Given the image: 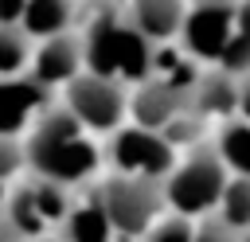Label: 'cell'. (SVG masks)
Listing matches in <instances>:
<instances>
[{
	"instance_id": "cell-1",
	"label": "cell",
	"mask_w": 250,
	"mask_h": 242,
	"mask_svg": "<svg viewBox=\"0 0 250 242\" xmlns=\"http://www.w3.org/2000/svg\"><path fill=\"white\" fill-rule=\"evenodd\" d=\"M98 133L86 129L62 101H55L27 133H23V144H27V172L35 176H47V180H59L66 187H78L86 180H94V172L102 168L105 152L102 144L94 141Z\"/></svg>"
},
{
	"instance_id": "cell-2",
	"label": "cell",
	"mask_w": 250,
	"mask_h": 242,
	"mask_svg": "<svg viewBox=\"0 0 250 242\" xmlns=\"http://www.w3.org/2000/svg\"><path fill=\"white\" fill-rule=\"evenodd\" d=\"M82 43H86V70H98V74H109V78H121L129 86L145 82L152 70H156V47L133 20H129V8L125 4H113L105 0L86 31H82Z\"/></svg>"
},
{
	"instance_id": "cell-3",
	"label": "cell",
	"mask_w": 250,
	"mask_h": 242,
	"mask_svg": "<svg viewBox=\"0 0 250 242\" xmlns=\"http://www.w3.org/2000/svg\"><path fill=\"white\" fill-rule=\"evenodd\" d=\"M230 168L219 152L215 141H199L188 148V156L176 160V168L164 180L168 191V211H180L188 219H203L211 211H219V199L230 183Z\"/></svg>"
},
{
	"instance_id": "cell-4",
	"label": "cell",
	"mask_w": 250,
	"mask_h": 242,
	"mask_svg": "<svg viewBox=\"0 0 250 242\" xmlns=\"http://www.w3.org/2000/svg\"><path fill=\"white\" fill-rule=\"evenodd\" d=\"M102 203L113 219L117 238H145L160 215H168V191L164 176H133V172H109L98 180Z\"/></svg>"
},
{
	"instance_id": "cell-5",
	"label": "cell",
	"mask_w": 250,
	"mask_h": 242,
	"mask_svg": "<svg viewBox=\"0 0 250 242\" xmlns=\"http://www.w3.org/2000/svg\"><path fill=\"white\" fill-rule=\"evenodd\" d=\"M129 94H133L129 82L98 74V70H82L74 82H66L59 90V101L86 129H94L102 137V133H117L125 125V117H129Z\"/></svg>"
},
{
	"instance_id": "cell-6",
	"label": "cell",
	"mask_w": 250,
	"mask_h": 242,
	"mask_svg": "<svg viewBox=\"0 0 250 242\" xmlns=\"http://www.w3.org/2000/svg\"><path fill=\"white\" fill-rule=\"evenodd\" d=\"M4 211L23 230L27 242L47 238V234H59V226H62V219L70 211V187L59 183V180H47V176L27 172L23 180L12 183Z\"/></svg>"
},
{
	"instance_id": "cell-7",
	"label": "cell",
	"mask_w": 250,
	"mask_h": 242,
	"mask_svg": "<svg viewBox=\"0 0 250 242\" xmlns=\"http://www.w3.org/2000/svg\"><path fill=\"white\" fill-rule=\"evenodd\" d=\"M176 144L160 133V129H145V125H121L117 133H109L105 144V164L109 172H133V176H164L176 168Z\"/></svg>"
},
{
	"instance_id": "cell-8",
	"label": "cell",
	"mask_w": 250,
	"mask_h": 242,
	"mask_svg": "<svg viewBox=\"0 0 250 242\" xmlns=\"http://www.w3.org/2000/svg\"><path fill=\"white\" fill-rule=\"evenodd\" d=\"M234 20H238V0H188V16L176 43L195 62L215 66L230 43Z\"/></svg>"
},
{
	"instance_id": "cell-9",
	"label": "cell",
	"mask_w": 250,
	"mask_h": 242,
	"mask_svg": "<svg viewBox=\"0 0 250 242\" xmlns=\"http://www.w3.org/2000/svg\"><path fill=\"white\" fill-rule=\"evenodd\" d=\"M55 101H59L55 90L43 86L31 70L4 74L0 78V137H23Z\"/></svg>"
},
{
	"instance_id": "cell-10",
	"label": "cell",
	"mask_w": 250,
	"mask_h": 242,
	"mask_svg": "<svg viewBox=\"0 0 250 242\" xmlns=\"http://www.w3.org/2000/svg\"><path fill=\"white\" fill-rule=\"evenodd\" d=\"M191 109V90L168 82L164 74H148L145 82L133 86L129 94V121L145 125V129H168L180 113Z\"/></svg>"
},
{
	"instance_id": "cell-11",
	"label": "cell",
	"mask_w": 250,
	"mask_h": 242,
	"mask_svg": "<svg viewBox=\"0 0 250 242\" xmlns=\"http://www.w3.org/2000/svg\"><path fill=\"white\" fill-rule=\"evenodd\" d=\"M27 70H31L43 86L62 90L66 82H74V78L86 70V43H82V35L59 31V35L35 39V55H31V66H27Z\"/></svg>"
},
{
	"instance_id": "cell-12",
	"label": "cell",
	"mask_w": 250,
	"mask_h": 242,
	"mask_svg": "<svg viewBox=\"0 0 250 242\" xmlns=\"http://www.w3.org/2000/svg\"><path fill=\"white\" fill-rule=\"evenodd\" d=\"M55 238L59 242H117V230H113V219H109V211L102 203L98 183H94L90 195L70 203V211H66V219H62Z\"/></svg>"
},
{
	"instance_id": "cell-13",
	"label": "cell",
	"mask_w": 250,
	"mask_h": 242,
	"mask_svg": "<svg viewBox=\"0 0 250 242\" xmlns=\"http://www.w3.org/2000/svg\"><path fill=\"white\" fill-rule=\"evenodd\" d=\"M191 109L207 121H227L238 113V74H230L227 66H203L195 94H191Z\"/></svg>"
},
{
	"instance_id": "cell-14",
	"label": "cell",
	"mask_w": 250,
	"mask_h": 242,
	"mask_svg": "<svg viewBox=\"0 0 250 242\" xmlns=\"http://www.w3.org/2000/svg\"><path fill=\"white\" fill-rule=\"evenodd\" d=\"M129 20L152 39V43H172L180 39L184 16H188V0H129Z\"/></svg>"
},
{
	"instance_id": "cell-15",
	"label": "cell",
	"mask_w": 250,
	"mask_h": 242,
	"mask_svg": "<svg viewBox=\"0 0 250 242\" xmlns=\"http://www.w3.org/2000/svg\"><path fill=\"white\" fill-rule=\"evenodd\" d=\"M70 20H74V0H27L20 27L31 39H47V35L70 31Z\"/></svg>"
},
{
	"instance_id": "cell-16",
	"label": "cell",
	"mask_w": 250,
	"mask_h": 242,
	"mask_svg": "<svg viewBox=\"0 0 250 242\" xmlns=\"http://www.w3.org/2000/svg\"><path fill=\"white\" fill-rule=\"evenodd\" d=\"M215 144L234 176H250V117H227L215 129Z\"/></svg>"
},
{
	"instance_id": "cell-17",
	"label": "cell",
	"mask_w": 250,
	"mask_h": 242,
	"mask_svg": "<svg viewBox=\"0 0 250 242\" xmlns=\"http://www.w3.org/2000/svg\"><path fill=\"white\" fill-rule=\"evenodd\" d=\"M35 39L20 23H0V78L4 74H23L31 66Z\"/></svg>"
},
{
	"instance_id": "cell-18",
	"label": "cell",
	"mask_w": 250,
	"mask_h": 242,
	"mask_svg": "<svg viewBox=\"0 0 250 242\" xmlns=\"http://www.w3.org/2000/svg\"><path fill=\"white\" fill-rule=\"evenodd\" d=\"M219 215L234 226V230H250V176H230L223 199H219Z\"/></svg>"
},
{
	"instance_id": "cell-19",
	"label": "cell",
	"mask_w": 250,
	"mask_h": 242,
	"mask_svg": "<svg viewBox=\"0 0 250 242\" xmlns=\"http://www.w3.org/2000/svg\"><path fill=\"white\" fill-rule=\"evenodd\" d=\"M191 238H195V219H188L180 211H168L152 222V230L141 242H191Z\"/></svg>"
},
{
	"instance_id": "cell-20",
	"label": "cell",
	"mask_w": 250,
	"mask_h": 242,
	"mask_svg": "<svg viewBox=\"0 0 250 242\" xmlns=\"http://www.w3.org/2000/svg\"><path fill=\"white\" fill-rule=\"evenodd\" d=\"M27 176V144L23 137H0V180L16 183Z\"/></svg>"
},
{
	"instance_id": "cell-21",
	"label": "cell",
	"mask_w": 250,
	"mask_h": 242,
	"mask_svg": "<svg viewBox=\"0 0 250 242\" xmlns=\"http://www.w3.org/2000/svg\"><path fill=\"white\" fill-rule=\"evenodd\" d=\"M191 242H242V230H234L219 211H211V215H203L195 222V238Z\"/></svg>"
},
{
	"instance_id": "cell-22",
	"label": "cell",
	"mask_w": 250,
	"mask_h": 242,
	"mask_svg": "<svg viewBox=\"0 0 250 242\" xmlns=\"http://www.w3.org/2000/svg\"><path fill=\"white\" fill-rule=\"evenodd\" d=\"M27 0H0V23H20Z\"/></svg>"
},
{
	"instance_id": "cell-23",
	"label": "cell",
	"mask_w": 250,
	"mask_h": 242,
	"mask_svg": "<svg viewBox=\"0 0 250 242\" xmlns=\"http://www.w3.org/2000/svg\"><path fill=\"white\" fill-rule=\"evenodd\" d=\"M0 242H27V238H23V230L8 219V211H4V207H0Z\"/></svg>"
},
{
	"instance_id": "cell-24",
	"label": "cell",
	"mask_w": 250,
	"mask_h": 242,
	"mask_svg": "<svg viewBox=\"0 0 250 242\" xmlns=\"http://www.w3.org/2000/svg\"><path fill=\"white\" fill-rule=\"evenodd\" d=\"M238 117H250V70L238 78Z\"/></svg>"
},
{
	"instance_id": "cell-25",
	"label": "cell",
	"mask_w": 250,
	"mask_h": 242,
	"mask_svg": "<svg viewBox=\"0 0 250 242\" xmlns=\"http://www.w3.org/2000/svg\"><path fill=\"white\" fill-rule=\"evenodd\" d=\"M8 191H12V183H4V180H0V207L8 203Z\"/></svg>"
}]
</instances>
